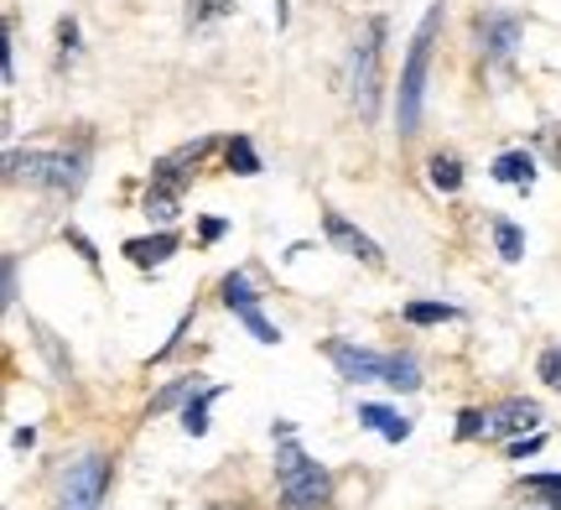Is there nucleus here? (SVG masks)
<instances>
[{
    "mask_svg": "<svg viewBox=\"0 0 561 510\" xmlns=\"http://www.w3.org/2000/svg\"><path fill=\"white\" fill-rule=\"evenodd\" d=\"M178 188H161V183H151V193H146V219L157 229H167L172 219H178Z\"/></svg>",
    "mask_w": 561,
    "mask_h": 510,
    "instance_id": "f8f14e48",
    "label": "nucleus"
},
{
    "mask_svg": "<svg viewBox=\"0 0 561 510\" xmlns=\"http://www.w3.org/2000/svg\"><path fill=\"white\" fill-rule=\"evenodd\" d=\"M276 469H280V495L291 510H312L328 500V474L318 464H307L301 449L291 443V432L280 428V453H276Z\"/></svg>",
    "mask_w": 561,
    "mask_h": 510,
    "instance_id": "20e7f679",
    "label": "nucleus"
},
{
    "mask_svg": "<svg viewBox=\"0 0 561 510\" xmlns=\"http://www.w3.org/2000/svg\"><path fill=\"white\" fill-rule=\"evenodd\" d=\"M437 26H442V0L421 16L416 37H411V53H405L401 89H396V121H401V136H416L421 131V94H426V68H432V42H437Z\"/></svg>",
    "mask_w": 561,
    "mask_h": 510,
    "instance_id": "f257e3e1",
    "label": "nucleus"
},
{
    "mask_svg": "<svg viewBox=\"0 0 561 510\" xmlns=\"http://www.w3.org/2000/svg\"><path fill=\"white\" fill-rule=\"evenodd\" d=\"M525 510H561V500H530Z\"/></svg>",
    "mask_w": 561,
    "mask_h": 510,
    "instance_id": "393cba45",
    "label": "nucleus"
},
{
    "mask_svg": "<svg viewBox=\"0 0 561 510\" xmlns=\"http://www.w3.org/2000/svg\"><path fill=\"white\" fill-rule=\"evenodd\" d=\"M229 167H234L240 178H255V172H261V157H255V146L244 141V136H234V141H229Z\"/></svg>",
    "mask_w": 561,
    "mask_h": 510,
    "instance_id": "f3484780",
    "label": "nucleus"
},
{
    "mask_svg": "<svg viewBox=\"0 0 561 510\" xmlns=\"http://www.w3.org/2000/svg\"><path fill=\"white\" fill-rule=\"evenodd\" d=\"M536 422H541V407L515 396V401H500V407L483 411V438H510V432H525Z\"/></svg>",
    "mask_w": 561,
    "mask_h": 510,
    "instance_id": "39448f33",
    "label": "nucleus"
},
{
    "mask_svg": "<svg viewBox=\"0 0 561 510\" xmlns=\"http://www.w3.org/2000/svg\"><path fill=\"white\" fill-rule=\"evenodd\" d=\"M494 246H500L504 261H520V256H525V235L510 225V219H494Z\"/></svg>",
    "mask_w": 561,
    "mask_h": 510,
    "instance_id": "dca6fc26",
    "label": "nucleus"
},
{
    "mask_svg": "<svg viewBox=\"0 0 561 510\" xmlns=\"http://www.w3.org/2000/svg\"><path fill=\"white\" fill-rule=\"evenodd\" d=\"M224 307H229V313H255V307H261V297H255V286L244 282L240 271H234V276H224Z\"/></svg>",
    "mask_w": 561,
    "mask_h": 510,
    "instance_id": "ddd939ff",
    "label": "nucleus"
},
{
    "mask_svg": "<svg viewBox=\"0 0 561 510\" xmlns=\"http://www.w3.org/2000/svg\"><path fill=\"white\" fill-rule=\"evenodd\" d=\"M426 172H432V188H442V193H458L462 188V162L458 157H432V162H426Z\"/></svg>",
    "mask_w": 561,
    "mask_h": 510,
    "instance_id": "4468645a",
    "label": "nucleus"
},
{
    "mask_svg": "<svg viewBox=\"0 0 561 510\" xmlns=\"http://www.w3.org/2000/svg\"><path fill=\"white\" fill-rule=\"evenodd\" d=\"M494 178L530 193V183H536V162H530L525 151H504V157H494Z\"/></svg>",
    "mask_w": 561,
    "mask_h": 510,
    "instance_id": "9b49d317",
    "label": "nucleus"
},
{
    "mask_svg": "<svg viewBox=\"0 0 561 510\" xmlns=\"http://www.w3.org/2000/svg\"><path fill=\"white\" fill-rule=\"evenodd\" d=\"M515 42H520V21L515 16H489L483 21V53L494 63H504L515 53Z\"/></svg>",
    "mask_w": 561,
    "mask_h": 510,
    "instance_id": "1a4fd4ad",
    "label": "nucleus"
},
{
    "mask_svg": "<svg viewBox=\"0 0 561 510\" xmlns=\"http://www.w3.org/2000/svg\"><path fill=\"white\" fill-rule=\"evenodd\" d=\"M385 21L380 16H369L364 21V37L354 42V104H359V115L364 121H375L380 115V63H385Z\"/></svg>",
    "mask_w": 561,
    "mask_h": 510,
    "instance_id": "7ed1b4c3",
    "label": "nucleus"
},
{
    "mask_svg": "<svg viewBox=\"0 0 561 510\" xmlns=\"http://www.w3.org/2000/svg\"><path fill=\"white\" fill-rule=\"evenodd\" d=\"M100 490H104V458H83L79 469H68V495H62V506L94 510Z\"/></svg>",
    "mask_w": 561,
    "mask_h": 510,
    "instance_id": "6e6552de",
    "label": "nucleus"
},
{
    "mask_svg": "<svg viewBox=\"0 0 561 510\" xmlns=\"http://www.w3.org/2000/svg\"><path fill=\"white\" fill-rule=\"evenodd\" d=\"M364 417H369V422H375L385 438H405V432H411V422H405V417H390L385 407H364Z\"/></svg>",
    "mask_w": 561,
    "mask_h": 510,
    "instance_id": "6ab92c4d",
    "label": "nucleus"
},
{
    "mask_svg": "<svg viewBox=\"0 0 561 510\" xmlns=\"http://www.w3.org/2000/svg\"><path fill=\"white\" fill-rule=\"evenodd\" d=\"M240 324L250 328V333H255V339H261V344H276V339H280L276 328H271V324H265V318H261V307H255V313H244Z\"/></svg>",
    "mask_w": 561,
    "mask_h": 510,
    "instance_id": "aec40b11",
    "label": "nucleus"
},
{
    "mask_svg": "<svg viewBox=\"0 0 561 510\" xmlns=\"http://www.w3.org/2000/svg\"><path fill=\"white\" fill-rule=\"evenodd\" d=\"M322 225H328V240H333V246H343V250H348V256H354V261L375 265V271H380V265H385V250L375 246V240H369V235H364L359 225H348L343 214H328Z\"/></svg>",
    "mask_w": 561,
    "mask_h": 510,
    "instance_id": "423d86ee",
    "label": "nucleus"
},
{
    "mask_svg": "<svg viewBox=\"0 0 561 510\" xmlns=\"http://www.w3.org/2000/svg\"><path fill=\"white\" fill-rule=\"evenodd\" d=\"M541 381L561 390V349H546V354H541Z\"/></svg>",
    "mask_w": 561,
    "mask_h": 510,
    "instance_id": "412c9836",
    "label": "nucleus"
},
{
    "mask_svg": "<svg viewBox=\"0 0 561 510\" xmlns=\"http://www.w3.org/2000/svg\"><path fill=\"white\" fill-rule=\"evenodd\" d=\"M328 354L339 360V370L348 375V381H390V365L396 360H385V354H364V349H348V344H328Z\"/></svg>",
    "mask_w": 561,
    "mask_h": 510,
    "instance_id": "0eeeda50",
    "label": "nucleus"
},
{
    "mask_svg": "<svg viewBox=\"0 0 561 510\" xmlns=\"http://www.w3.org/2000/svg\"><path fill=\"white\" fill-rule=\"evenodd\" d=\"M172 250H178V235H172V229H161V235H151V240H125V256H130L136 265H161Z\"/></svg>",
    "mask_w": 561,
    "mask_h": 510,
    "instance_id": "9d476101",
    "label": "nucleus"
},
{
    "mask_svg": "<svg viewBox=\"0 0 561 510\" xmlns=\"http://www.w3.org/2000/svg\"><path fill=\"white\" fill-rule=\"evenodd\" d=\"M453 318H458V307H453V303H405V324H416V328L453 324Z\"/></svg>",
    "mask_w": 561,
    "mask_h": 510,
    "instance_id": "2eb2a0df",
    "label": "nucleus"
},
{
    "mask_svg": "<svg viewBox=\"0 0 561 510\" xmlns=\"http://www.w3.org/2000/svg\"><path fill=\"white\" fill-rule=\"evenodd\" d=\"M83 157H68V151H5V178L11 183H32V188H79Z\"/></svg>",
    "mask_w": 561,
    "mask_h": 510,
    "instance_id": "f03ea898",
    "label": "nucleus"
},
{
    "mask_svg": "<svg viewBox=\"0 0 561 510\" xmlns=\"http://www.w3.org/2000/svg\"><path fill=\"white\" fill-rule=\"evenodd\" d=\"M541 449V432H536V438H515V443H510V458H525V453H536Z\"/></svg>",
    "mask_w": 561,
    "mask_h": 510,
    "instance_id": "4be33fe9",
    "label": "nucleus"
},
{
    "mask_svg": "<svg viewBox=\"0 0 561 510\" xmlns=\"http://www.w3.org/2000/svg\"><path fill=\"white\" fill-rule=\"evenodd\" d=\"M214 510H250V506H240V500H224V506H214Z\"/></svg>",
    "mask_w": 561,
    "mask_h": 510,
    "instance_id": "a878e982",
    "label": "nucleus"
},
{
    "mask_svg": "<svg viewBox=\"0 0 561 510\" xmlns=\"http://www.w3.org/2000/svg\"><path fill=\"white\" fill-rule=\"evenodd\" d=\"M234 11V0H187V21L193 26H208V21H219Z\"/></svg>",
    "mask_w": 561,
    "mask_h": 510,
    "instance_id": "a211bd4d",
    "label": "nucleus"
},
{
    "mask_svg": "<svg viewBox=\"0 0 561 510\" xmlns=\"http://www.w3.org/2000/svg\"><path fill=\"white\" fill-rule=\"evenodd\" d=\"M224 235V219H203V240H219Z\"/></svg>",
    "mask_w": 561,
    "mask_h": 510,
    "instance_id": "b1692460",
    "label": "nucleus"
},
{
    "mask_svg": "<svg viewBox=\"0 0 561 510\" xmlns=\"http://www.w3.org/2000/svg\"><path fill=\"white\" fill-rule=\"evenodd\" d=\"M530 490H551V495H561V474H541V479H530Z\"/></svg>",
    "mask_w": 561,
    "mask_h": 510,
    "instance_id": "5701e85b",
    "label": "nucleus"
}]
</instances>
